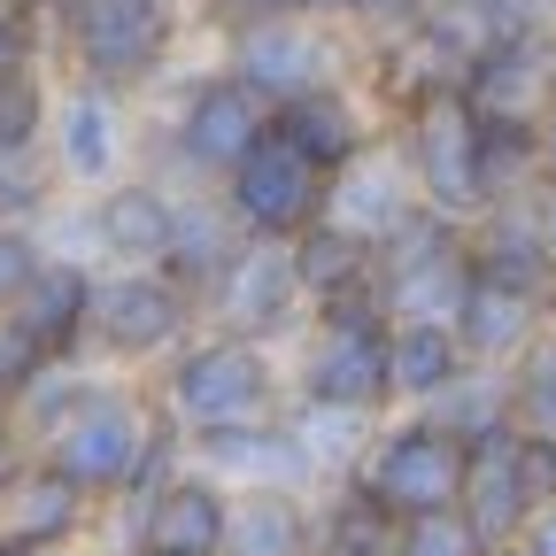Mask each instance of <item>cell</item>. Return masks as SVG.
Returning <instances> with one entry per match:
<instances>
[{"label":"cell","instance_id":"cell-1","mask_svg":"<svg viewBox=\"0 0 556 556\" xmlns=\"http://www.w3.org/2000/svg\"><path fill=\"white\" fill-rule=\"evenodd\" d=\"M31 456H47L62 479H78L101 510H124V503L148 495L155 479H170V471H178L186 441H178L170 409H163V394H155L148 379H131V371H101V379H93V394L70 409V417H62V426H54Z\"/></svg>","mask_w":556,"mask_h":556},{"label":"cell","instance_id":"cell-2","mask_svg":"<svg viewBox=\"0 0 556 556\" xmlns=\"http://www.w3.org/2000/svg\"><path fill=\"white\" fill-rule=\"evenodd\" d=\"M170 409L178 441H208V433H240L263 426V417H287L294 409V371H287V348H263V340H232V332H193L178 356L148 379Z\"/></svg>","mask_w":556,"mask_h":556},{"label":"cell","instance_id":"cell-3","mask_svg":"<svg viewBox=\"0 0 556 556\" xmlns=\"http://www.w3.org/2000/svg\"><path fill=\"white\" fill-rule=\"evenodd\" d=\"M54 70L62 78L109 86L124 101H148L186 39V0H54Z\"/></svg>","mask_w":556,"mask_h":556},{"label":"cell","instance_id":"cell-4","mask_svg":"<svg viewBox=\"0 0 556 556\" xmlns=\"http://www.w3.org/2000/svg\"><path fill=\"white\" fill-rule=\"evenodd\" d=\"M263 139H270V109L232 70H201L170 93L163 116H148V170H163L186 193H217Z\"/></svg>","mask_w":556,"mask_h":556},{"label":"cell","instance_id":"cell-5","mask_svg":"<svg viewBox=\"0 0 556 556\" xmlns=\"http://www.w3.org/2000/svg\"><path fill=\"white\" fill-rule=\"evenodd\" d=\"M294 402L302 409H340V417H394V317L379 302H332L302 325L287 348Z\"/></svg>","mask_w":556,"mask_h":556},{"label":"cell","instance_id":"cell-6","mask_svg":"<svg viewBox=\"0 0 556 556\" xmlns=\"http://www.w3.org/2000/svg\"><path fill=\"white\" fill-rule=\"evenodd\" d=\"M217 39H225L217 70H232L263 109H287L302 93L364 78V39L340 24H317V16H240V24H217Z\"/></svg>","mask_w":556,"mask_h":556},{"label":"cell","instance_id":"cell-7","mask_svg":"<svg viewBox=\"0 0 556 556\" xmlns=\"http://www.w3.org/2000/svg\"><path fill=\"white\" fill-rule=\"evenodd\" d=\"M394 139H402V163L426 193V208H441L456 225H479L486 208H503L495 170H486V116L464 101V86L409 101L394 116Z\"/></svg>","mask_w":556,"mask_h":556},{"label":"cell","instance_id":"cell-8","mask_svg":"<svg viewBox=\"0 0 556 556\" xmlns=\"http://www.w3.org/2000/svg\"><path fill=\"white\" fill-rule=\"evenodd\" d=\"M464 479H471V448L433 426V417H387V426L371 433V448L356 456V471H348L340 486H356V495H371L394 526H417V518H448L464 503Z\"/></svg>","mask_w":556,"mask_h":556},{"label":"cell","instance_id":"cell-9","mask_svg":"<svg viewBox=\"0 0 556 556\" xmlns=\"http://www.w3.org/2000/svg\"><path fill=\"white\" fill-rule=\"evenodd\" d=\"M47 163L62 178L70 201H93L109 186H124L131 170H148V116L139 101L86 86V78H62L54 70V131H47Z\"/></svg>","mask_w":556,"mask_h":556},{"label":"cell","instance_id":"cell-10","mask_svg":"<svg viewBox=\"0 0 556 556\" xmlns=\"http://www.w3.org/2000/svg\"><path fill=\"white\" fill-rule=\"evenodd\" d=\"M201 332V302L163 270H101L93 287V364L155 379Z\"/></svg>","mask_w":556,"mask_h":556},{"label":"cell","instance_id":"cell-11","mask_svg":"<svg viewBox=\"0 0 556 556\" xmlns=\"http://www.w3.org/2000/svg\"><path fill=\"white\" fill-rule=\"evenodd\" d=\"M471 278H479L471 225L441 217V208H417L402 232L379 240V309L394 325H456Z\"/></svg>","mask_w":556,"mask_h":556},{"label":"cell","instance_id":"cell-12","mask_svg":"<svg viewBox=\"0 0 556 556\" xmlns=\"http://www.w3.org/2000/svg\"><path fill=\"white\" fill-rule=\"evenodd\" d=\"M556 503V448L548 441H526V433H503L471 448V479H464V503L456 518L486 541V548H526L533 518Z\"/></svg>","mask_w":556,"mask_h":556},{"label":"cell","instance_id":"cell-13","mask_svg":"<svg viewBox=\"0 0 556 556\" xmlns=\"http://www.w3.org/2000/svg\"><path fill=\"white\" fill-rule=\"evenodd\" d=\"M201 325H208V332H232V340H263V348H294L302 325H309V287H302L294 248L248 240V248L232 255V270L208 287Z\"/></svg>","mask_w":556,"mask_h":556},{"label":"cell","instance_id":"cell-14","mask_svg":"<svg viewBox=\"0 0 556 556\" xmlns=\"http://www.w3.org/2000/svg\"><path fill=\"white\" fill-rule=\"evenodd\" d=\"M325 170L302 155V148H287V139H263V148L217 186V201H225V217L240 225V240H270V248H294L317 217H325Z\"/></svg>","mask_w":556,"mask_h":556},{"label":"cell","instance_id":"cell-15","mask_svg":"<svg viewBox=\"0 0 556 556\" xmlns=\"http://www.w3.org/2000/svg\"><path fill=\"white\" fill-rule=\"evenodd\" d=\"M124 518V548H155V556H225L232 541V486L208 479L178 456L170 479H155L139 503L116 510Z\"/></svg>","mask_w":556,"mask_h":556},{"label":"cell","instance_id":"cell-16","mask_svg":"<svg viewBox=\"0 0 556 556\" xmlns=\"http://www.w3.org/2000/svg\"><path fill=\"white\" fill-rule=\"evenodd\" d=\"M186 217V186H170L163 170H131L124 186L86 201V232H93V263L101 270H163L170 240Z\"/></svg>","mask_w":556,"mask_h":556},{"label":"cell","instance_id":"cell-17","mask_svg":"<svg viewBox=\"0 0 556 556\" xmlns=\"http://www.w3.org/2000/svg\"><path fill=\"white\" fill-rule=\"evenodd\" d=\"M101 518H109V510L86 495L78 479H62L47 456H24V464H16V479L0 486V548H16V556L86 548Z\"/></svg>","mask_w":556,"mask_h":556},{"label":"cell","instance_id":"cell-18","mask_svg":"<svg viewBox=\"0 0 556 556\" xmlns=\"http://www.w3.org/2000/svg\"><path fill=\"white\" fill-rule=\"evenodd\" d=\"M417 208H426V193H417V178H409V163H402V139H394V124H387L348 170H332L325 217H317V225H332V232H348V240L379 248L387 232H402V225L417 217Z\"/></svg>","mask_w":556,"mask_h":556},{"label":"cell","instance_id":"cell-19","mask_svg":"<svg viewBox=\"0 0 556 556\" xmlns=\"http://www.w3.org/2000/svg\"><path fill=\"white\" fill-rule=\"evenodd\" d=\"M186 464L225 479L232 495H255V486H302V495H325V479L294 433V417H263V426H240V433H208V441H186Z\"/></svg>","mask_w":556,"mask_h":556},{"label":"cell","instance_id":"cell-20","mask_svg":"<svg viewBox=\"0 0 556 556\" xmlns=\"http://www.w3.org/2000/svg\"><path fill=\"white\" fill-rule=\"evenodd\" d=\"M270 131L287 139V148H302L325 178L332 170H348L371 139L387 131V109L371 101V86L356 78V86H325V93H302V101H287V109H270Z\"/></svg>","mask_w":556,"mask_h":556},{"label":"cell","instance_id":"cell-21","mask_svg":"<svg viewBox=\"0 0 556 556\" xmlns=\"http://www.w3.org/2000/svg\"><path fill=\"white\" fill-rule=\"evenodd\" d=\"M464 101L495 124H541L556 109V31L479 47L464 70Z\"/></svg>","mask_w":556,"mask_h":556},{"label":"cell","instance_id":"cell-22","mask_svg":"<svg viewBox=\"0 0 556 556\" xmlns=\"http://www.w3.org/2000/svg\"><path fill=\"white\" fill-rule=\"evenodd\" d=\"M556 325V309L548 302H533V294H510V287H495V278H471V294H464V309H456V340H464V356L471 364H495V371H510L526 348L541 340Z\"/></svg>","mask_w":556,"mask_h":556},{"label":"cell","instance_id":"cell-23","mask_svg":"<svg viewBox=\"0 0 556 556\" xmlns=\"http://www.w3.org/2000/svg\"><path fill=\"white\" fill-rule=\"evenodd\" d=\"M471 255L479 270L495 278V287L510 294H533L556 309V248L541 240V225L526 217V201H503V208H486V217L471 225Z\"/></svg>","mask_w":556,"mask_h":556},{"label":"cell","instance_id":"cell-24","mask_svg":"<svg viewBox=\"0 0 556 556\" xmlns=\"http://www.w3.org/2000/svg\"><path fill=\"white\" fill-rule=\"evenodd\" d=\"M225 556H317V495H302V486H255V495H232Z\"/></svg>","mask_w":556,"mask_h":556},{"label":"cell","instance_id":"cell-25","mask_svg":"<svg viewBox=\"0 0 556 556\" xmlns=\"http://www.w3.org/2000/svg\"><path fill=\"white\" fill-rule=\"evenodd\" d=\"M240 248H248V240H240V225L225 217V201H217V193H186V217H178V240H170V255H163V278H178L193 302H208V287L232 270Z\"/></svg>","mask_w":556,"mask_h":556},{"label":"cell","instance_id":"cell-26","mask_svg":"<svg viewBox=\"0 0 556 556\" xmlns=\"http://www.w3.org/2000/svg\"><path fill=\"white\" fill-rule=\"evenodd\" d=\"M464 340L456 325H394V417L402 409H433L464 379Z\"/></svg>","mask_w":556,"mask_h":556},{"label":"cell","instance_id":"cell-27","mask_svg":"<svg viewBox=\"0 0 556 556\" xmlns=\"http://www.w3.org/2000/svg\"><path fill=\"white\" fill-rule=\"evenodd\" d=\"M409 417H433V426H448L464 448H486L510 433V371L495 364H464V379L433 402V409H409Z\"/></svg>","mask_w":556,"mask_h":556},{"label":"cell","instance_id":"cell-28","mask_svg":"<svg viewBox=\"0 0 556 556\" xmlns=\"http://www.w3.org/2000/svg\"><path fill=\"white\" fill-rule=\"evenodd\" d=\"M394 541H402V526L371 495H356V486H325L317 495V548H332V556H394Z\"/></svg>","mask_w":556,"mask_h":556},{"label":"cell","instance_id":"cell-29","mask_svg":"<svg viewBox=\"0 0 556 556\" xmlns=\"http://www.w3.org/2000/svg\"><path fill=\"white\" fill-rule=\"evenodd\" d=\"M54 131V62L9 70L0 78V155H47Z\"/></svg>","mask_w":556,"mask_h":556},{"label":"cell","instance_id":"cell-30","mask_svg":"<svg viewBox=\"0 0 556 556\" xmlns=\"http://www.w3.org/2000/svg\"><path fill=\"white\" fill-rule=\"evenodd\" d=\"M510 433L556 441V325L510 364Z\"/></svg>","mask_w":556,"mask_h":556},{"label":"cell","instance_id":"cell-31","mask_svg":"<svg viewBox=\"0 0 556 556\" xmlns=\"http://www.w3.org/2000/svg\"><path fill=\"white\" fill-rule=\"evenodd\" d=\"M62 201L70 193H62L47 155H0V217H9V225H47Z\"/></svg>","mask_w":556,"mask_h":556},{"label":"cell","instance_id":"cell-32","mask_svg":"<svg viewBox=\"0 0 556 556\" xmlns=\"http://www.w3.org/2000/svg\"><path fill=\"white\" fill-rule=\"evenodd\" d=\"M31 62H54L47 9L39 0H0V78H9V70H31Z\"/></svg>","mask_w":556,"mask_h":556},{"label":"cell","instance_id":"cell-33","mask_svg":"<svg viewBox=\"0 0 556 556\" xmlns=\"http://www.w3.org/2000/svg\"><path fill=\"white\" fill-rule=\"evenodd\" d=\"M39 263H47V232L39 225H9L0 217V317L16 309V294L39 278Z\"/></svg>","mask_w":556,"mask_h":556},{"label":"cell","instance_id":"cell-34","mask_svg":"<svg viewBox=\"0 0 556 556\" xmlns=\"http://www.w3.org/2000/svg\"><path fill=\"white\" fill-rule=\"evenodd\" d=\"M394 556H495V548H486V541L448 510V518H417V526H402Z\"/></svg>","mask_w":556,"mask_h":556},{"label":"cell","instance_id":"cell-35","mask_svg":"<svg viewBox=\"0 0 556 556\" xmlns=\"http://www.w3.org/2000/svg\"><path fill=\"white\" fill-rule=\"evenodd\" d=\"M417 16H426V0H356V31H364V39L402 31V24H417Z\"/></svg>","mask_w":556,"mask_h":556},{"label":"cell","instance_id":"cell-36","mask_svg":"<svg viewBox=\"0 0 556 556\" xmlns=\"http://www.w3.org/2000/svg\"><path fill=\"white\" fill-rule=\"evenodd\" d=\"M526 217H533V225H541V240L556 248V178H541V186L526 193Z\"/></svg>","mask_w":556,"mask_h":556},{"label":"cell","instance_id":"cell-37","mask_svg":"<svg viewBox=\"0 0 556 556\" xmlns=\"http://www.w3.org/2000/svg\"><path fill=\"white\" fill-rule=\"evenodd\" d=\"M526 556H556V503L533 518V533H526Z\"/></svg>","mask_w":556,"mask_h":556},{"label":"cell","instance_id":"cell-38","mask_svg":"<svg viewBox=\"0 0 556 556\" xmlns=\"http://www.w3.org/2000/svg\"><path fill=\"white\" fill-rule=\"evenodd\" d=\"M24 456H31V448H24L16 433H0V486H9V479H16V464H24Z\"/></svg>","mask_w":556,"mask_h":556},{"label":"cell","instance_id":"cell-39","mask_svg":"<svg viewBox=\"0 0 556 556\" xmlns=\"http://www.w3.org/2000/svg\"><path fill=\"white\" fill-rule=\"evenodd\" d=\"M541 178H556V109L541 116Z\"/></svg>","mask_w":556,"mask_h":556},{"label":"cell","instance_id":"cell-40","mask_svg":"<svg viewBox=\"0 0 556 556\" xmlns=\"http://www.w3.org/2000/svg\"><path fill=\"white\" fill-rule=\"evenodd\" d=\"M0 433H9V379H0Z\"/></svg>","mask_w":556,"mask_h":556},{"label":"cell","instance_id":"cell-41","mask_svg":"<svg viewBox=\"0 0 556 556\" xmlns=\"http://www.w3.org/2000/svg\"><path fill=\"white\" fill-rule=\"evenodd\" d=\"M116 556H155V548H116Z\"/></svg>","mask_w":556,"mask_h":556},{"label":"cell","instance_id":"cell-42","mask_svg":"<svg viewBox=\"0 0 556 556\" xmlns=\"http://www.w3.org/2000/svg\"><path fill=\"white\" fill-rule=\"evenodd\" d=\"M495 556H526V548H495Z\"/></svg>","mask_w":556,"mask_h":556},{"label":"cell","instance_id":"cell-43","mask_svg":"<svg viewBox=\"0 0 556 556\" xmlns=\"http://www.w3.org/2000/svg\"><path fill=\"white\" fill-rule=\"evenodd\" d=\"M317 556H332V548H317Z\"/></svg>","mask_w":556,"mask_h":556},{"label":"cell","instance_id":"cell-44","mask_svg":"<svg viewBox=\"0 0 556 556\" xmlns=\"http://www.w3.org/2000/svg\"><path fill=\"white\" fill-rule=\"evenodd\" d=\"M548 9H556V0H548Z\"/></svg>","mask_w":556,"mask_h":556},{"label":"cell","instance_id":"cell-45","mask_svg":"<svg viewBox=\"0 0 556 556\" xmlns=\"http://www.w3.org/2000/svg\"><path fill=\"white\" fill-rule=\"evenodd\" d=\"M548 448H556V441H548Z\"/></svg>","mask_w":556,"mask_h":556}]
</instances>
